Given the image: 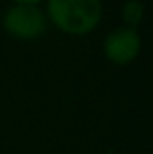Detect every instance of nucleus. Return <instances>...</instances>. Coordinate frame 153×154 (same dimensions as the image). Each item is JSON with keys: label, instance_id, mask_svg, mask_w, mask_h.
<instances>
[{"label": "nucleus", "instance_id": "nucleus-3", "mask_svg": "<svg viewBox=\"0 0 153 154\" xmlns=\"http://www.w3.org/2000/svg\"><path fill=\"white\" fill-rule=\"evenodd\" d=\"M142 48V39L139 31L130 27H117L110 31L103 39V54L115 66L132 65Z\"/></svg>", "mask_w": 153, "mask_h": 154}, {"label": "nucleus", "instance_id": "nucleus-5", "mask_svg": "<svg viewBox=\"0 0 153 154\" xmlns=\"http://www.w3.org/2000/svg\"><path fill=\"white\" fill-rule=\"evenodd\" d=\"M9 2H13L16 5H38L40 7V4H43L45 0H9Z\"/></svg>", "mask_w": 153, "mask_h": 154}, {"label": "nucleus", "instance_id": "nucleus-1", "mask_svg": "<svg viewBox=\"0 0 153 154\" xmlns=\"http://www.w3.org/2000/svg\"><path fill=\"white\" fill-rule=\"evenodd\" d=\"M47 20L69 36H86L103 20V0H45Z\"/></svg>", "mask_w": 153, "mask_h": 154}, {"label": "nucleus", "instance_id": "nucleus-2", "mask_svg": "<svg viewBox=\"0 0 153 154\" xmlns=\"http://www.w3.org/2000/svg\"><path fill=\"white\" fill-rule=\"evenodd\" d=\"M4 31L15 39L20 41H33L41 38L47 32L49 20L45 11L38 5H16L5 9L2 16Z\"/></svg>", "mask_w": 153, "mask_h": 154}, {"label": "nucleus", "instance_id": "nucleus-4", "mask_svg": "<svg viewBox=\"0 0 153 154\" xmlns=\"http://www.w3.org/2000/svg\"><path fill=\"white\" fill-rule=\"evenodd\" d=\"M146 14V5L142 0H126L121 7V20H122V27H130L135 29L142 23Z\"/></svg>", "mask_w": 153, "mask_h": 154}]
</instances>
